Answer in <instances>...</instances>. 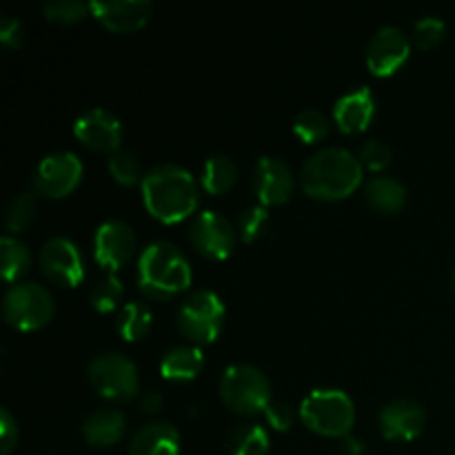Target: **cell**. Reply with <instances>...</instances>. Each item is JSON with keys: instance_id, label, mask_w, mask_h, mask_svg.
Returning <instances> with one entry per match:
<instances>
[{"instance_id": "obj_20", "label": "cell", "mask_w": 455, "mask_h": 455, "mask_svg": "<svg viewBox=\"0 0 455 455\" xmlns=\"http://www.w3.org/2000/svg\"><path fill=\"white\" fill-rule=\"evenodd\" d=\"M127 429L124 413L118 409H98L83 422V435L93 447H111L120 443Z\"/></svg>"}, {"instance_id": "obj_6", "label": "cell", "mask_w": 455, "mask_h": 455, "mask_svg": "<svg viewBox=\"0 0 455 455\" xmlns=\"http://www.w3.org/2000/svg\"><path fill=\"white\" fill-rule=\"evenodd\" d=\"M225 323V305L220 296L209 289L191 293L178 309V329L185 338L198 345H209L218 338Z\"/></svg>"}, {"instance_id": "obj_1", "label": "cell", "mask_w": 455, "mask_h": 455, "mask_svg": "<svg viewBox=\"0 0 455 455\" xmlns=\"http://www.w3.org/2000/svg\"><path fill=\"white\" fill-rule=\"evenodd\" d=\"M142 200L147 212L160 222H180L198 207L196 178L178 164H156L142 178Z\"/></svg>"}, {"instance_id": "obj_3", "label": "cell", "mask_w": 455, "mask_h": 455, "mask_svg": "<svg viewBox=\"0 0 455 455\" xmlns=\"http://www.w3.org/2000/svg\"><path fill=\"white\" fill-rule=\"evenodd\" d=\"M189 260L182 256L176 244L156 240L147 244L138 260V287L147 298L169 300L191 284Z\"/></svg>"}, {"instance_id": "obj_4", "label": "cell", "mask_w": 455, "mask_h": 455, "mask_svg": "<svg viewBox=\"0 0 455 455\" xmlns=\"http://www.w3.org/2000/svg\"><path fill=\"white\" fill-rule=\"evenodd\" d=\"M300 418L315 434L345 438L355 422L354 400L342 389H314L302 400Z\"/></svg>"}, {"instance_id": "obj_14", "label": "cell", "mask_w": 455, "mask_h": 455, "mask_svg": "<svg viewBox=\"0 0 455 455\" xmlns=\"http://www.w3.org/2000/svg\"><path fill=\"white\" fill-rule=\"evenodd\" d=\"M253 191L265 207L287 203L293 194L291 167L274 156H262L253 167Z\"/></svg>"}, {"instance_id": "obj_33", "label": "cell", "mask_w": 455, "mask_h": 455, "mask_svg": "<svg viewBox=\"0 0 455 455\" xmlns=\"http://www.w3.org/2000/svg\"><path fill=\"white\" fill-rule=\"evenodd\" d=\"M447 34V25L435 16H425L413 27V43L420 49H431Z\"/></svg>"}, {"instance_id": "obj_9", "label": "cell", "mask_w": 455, "mask_h": 455, "mask_svg": "<svg viewBox=\"0 0 455 455\" xmlns=\"http://www.w3.org/2000/svg\"><path fill=\"white\" fill-rule=\"evenodd\" d=\"M83 163L71 151H53L44 156L34 172L36 191L47 198H65L78 187Z\"/></svg>"}, {"instance_id": "obj_19", "label": "cell", "mask_w": 455, "mask_h": 455, "mask_svg": "<svg viewBox=\"0 0 455 455\" xmlns=\"http://www.w3.org/2000/svg\"><path fill=\"white\" fill-rule=\"evenodd\" d=\"M129 455H180V434L169 422H149L133 435Z\"/></svg>"}, {"instance_id": "obj_29", "label": "cell", "mask_w": 455, "mask_h": 455, "mask_svg": "<svg viewBox=\"0 0 455 455\" xmlns=\"http://www.w3.org/2000/svg\"><path fill=\"white\" fill-rule=\"evenodd\" d=\"M38 213V200L34 194H18L13 196L12 203L7 204L4 212V227L7 231H22L34 222Z\"/></svg>"}, {"instance_id": "obj_12", "label": "cell", "mask_w": 455, "mask_h": 455, "mask_svg": "<svg viewBox=\"0 0 455 455\" xmlns=\"http://www.w3.org/2000/svg\"><path fill=\"white\" fill-rule=\"evenodd\" d=\"M411 44H409L407 34L400 27L385 25L373 34L367 47V67L373 76L395 74L400 67L407 62Z\"/></svg>"}, {"instance_id": "obj_18", "label": "cell", "mask_w": 455, "mask_h": 455, "mask_svg": "<svg viewBox=\"0 0 455 455\" xmlns=\"http://www.w3.org/2000/svg\"><path fill=\"white\" fill-rule=\"evenodd\" d=\"M373 116H376V98H373L371 89L364 87V84L338 98L336 107H333V118H336L338 129L345 133L364 132Z\"/></svg>"}, {"instance_id": "obj_28", "label": "cell", "mask_w": 455, "mask_h": 455, "mask_svg": "<svg viewBox=\"0 0 455 455\" xmlns=\"http://www.w3.org/2000/svg\"><path fill=\"white\" fill-rule=\"evenodd\" d=\"M107 167H109L111 178H114L118 185L124 187H132L136 182H142V167H140V160L133 151L123 149L120 147L118 151L109 154V160H107Z\"/></svg>"}, {"instance_id": "obj_37", "label": "cell", "mask_w": 455, "mask_h": 455, "mask_svg": "<svg viewBox=\"0 0 455 455\" xmlns=\"http://www.w3.org/2000/svg\"><path fill=\"white\" fill-rule=\"evenodd\" d=\"M265 416L267 422H269L275 431H289L293 427V420H296L293 409L284 403H271L269 407H267Z\"/></svg>"}, {"instance_id": "obj_23", "label": "cell", "mask_w": 455, "mask_h": 455, "mask_svg": "<svg viewBox=\"0 0 455 455\" xmlns=\"http://www.w3.org/2000/svg\"><path fill=\"white\" fill-rule=\"evenodd\" d=\"M238 180V167L234 160L225 154L209 156L203 169V185L209 194L220 196L227 194Z\"/></svg>"}, {"instance_id": "obj_39", "label": "cell", "mask_w": 455, "mask_h": 455, "mask_svg": "<svg viewBox=\"0 0 455 455\" xmlns=\"http://www.w3.org/2000/svg\"><path fill=\"white\" fill-rule=\"evenodd\" d=\"M342 455H363L364 453V444L363 440L354 438V435H345L340 444Z\"/></svg>"}, {"instance_id": "obj_7", "label": "cell", "mask_w": 455, "mask_h": 455, "mask_svg": "<svg viewBox=\"0 0 455 455\" xmlns=\"http://www.w3.org/2000/svg\"><path fill=\"white\" fill-rule=\"evenodd\" d=\"M53 296L36 283H18L4 293L3 315L7 324L20 331H36L53 315Z\"/></svg>"}, {"instance_id": "obj_30", "label": "cell", "mask_w": 455, "mask_h": 455, "mask_svg": "<svg viewBox=\"0 0 455 455\" xmlns=\"http://www.w3.org/2000/svg\"><path fill=\"white\" fill-rule=\"evenodd\" d=\"M293 133L302 142H318L327 138L329 133V118L318 109H305L293 120Z\"/></svg>"}, {"instance_id": "obj_27", "label": "cell", "mask_w": 455, "mask_h": 455, "mask_svg": "<svg viewBox=\"0 0 455 455\" xmlns=\"http://www.w3.org/2000/svg\"><path fill=\"white\" fill-rule=\"evenodd\" d=\"M123 296V283H120L118 275H116L114 271H109L105 278H100L92 287V291H89V302H92V307L98 314H109V311H114L116 307L120 305Z\"/></svg>"}, {"instance_id": "obj_35", "label": "cell", "mask_w": 455, "mask_h": 455, "mask_svg": "<svg viewBox=\"0 0 455 455\" xmlns=\"http://www.w3.org/2000/svg\"><path fill=\"white\" fill-rule=\"evenodd\" d=\"M18 438V422L13 420L7 409H0V455H9L16 449Z\"/></svg>"}, {"instance_id": "obj_17", "label": "cell", "mask_w": 455, "mask_h": 455, "mask_svg": "<svg viewBox=\"0 0 455 455\" xmlns=\"http://www.w3.org/2000/svg\"><path fill=\"white\" fill-rule=\"evenodd\" d=\"M382 435L387 440H398V443H409L418 438L427 425V413L420 403L409 398H398L394 403L385 404L378 416Z\"/></svg>"}, {"instance_id": "obj_22", "label": "cell", "mask_w": 455, "mask_h": 455, "mask_svg": "<svg viewBox=\"0 0 455 455\" xmlns=\"http://www.w3.org/2000/svg\"><path fill=\"white\" fill-rule=\"evenodd\" d=\"M367 203L380 213H398L407 203V189L400 180L389 176L369 178L364 185Z\"/></svg>"}, {"instance_id": "obj_38", "label": "cell", "mask_w": 455, "mask_h": 455, "mask_svg": "<svg viewBox=\"0 0 455 455\" xmlns=\"http://www.w3.org/2000/svg\"><path fill=\"white\" fill-rule=\"evenodd\" d=\"M163 404H164V398H163V394H160V391L149 389V391H145V394L140 395V409L145 413L160 411V409H163Z\"/></svg>"}, {"instance_id": "obj_10", "label": "cell", "mask_w": 455, "mask_h": 455, "mask_svg": "<svg viewBox=\"0 0 455 455\" xmlns=\"http://www.w3.org/2000/svg\"><path fill=\"white\" fill-rule=\"evenodd\" d=\"M40 269L49 280L62 284V287H76L84 278L83 256L78 247L65 235H53L40 249Z\"/></svg>"}, {"instance_id": "obj_8", "label": "cell", "mask_w": 455, "mask_h": 455, "mask_svg": "<svg viewBox=\"0 0 455 455\" xmlns=\"http://www.w3.org/2000/svg\"><path fill=\"white\" fill-rule=\"evenodd\" d=\"M89 382L98 391L100 398L116 400H132L138 395V371L136 364L123 354H100L89 364Z\"/></svg>"}, {"instance_id": "obj_36", "label": "cell", "mask_w": 455, "mask_h": 455, "mask_svg": "<svg viewBox=\"0 0 455 455\" xmlns=\"http://www.w3.org/2000/svg\"><path fill=\"white\" fill-rule=\"evenodd\" d=\"M0 43L9 49L22 47V43H25V29H22V22L18 18H0Z\"/></svg>"}, {"instance_id": "obj_16", "label": "cell", "mask_w": 455, "mask_h": 455, "mask_svg": "<svg viewBox=\"0 0 455 455\" xmlns=\"http://www.w3.org/2000/svg\"><path fill=\"white\" fill-rule=\"evenodd\" d=\"M89 12L111 31H138L151 20L154 4L149 0H93Z\"/></svg>"}, {"instance_id": "obj_13", "label": "cell", "mask_w": 455, "mask_h": 455, "mask_svg": "<svg viewBox=\"0 0 455 455\" xmlns=\"http://www.w3.org/2000/svg\"><path fill=\"white\" fill-rule=\"evenodd\" d=\"M136 251V234L123 220H107L98 227L93 238V256L98 265L109 267V271H118L127 265Z\"/></svg>"}, {"instance_id": "obj_40", "label": "cell", "mask_w": 455, "mask_h": 455, "mask_svg": "<svg viewBox=\"0 0 455 455\" xmlns=\"http://www.w3.org/2000/svg\"><path fill=\"white\" fill-rule=\"evenodd\" d=\"M451 284H453V291H455V267H453V274H451Z\"/></svg>"}, {"instance_id": "obj_21", "label": "cell", "mask_w": 455, "mask_h": 455, "mask_svg": "<svg viewBox=\"0 0 455 455\" xmlns=\"http://www.w3.org/2000/svg\"><path fill=\"white\" fill-rule=\"evenodd\" d=\"M204 367V355L200 347H173L164 354L160 363V373L164 380L187 382L194 380Z\"/></svg>"}, {"instance_id": "obj_15", "label": "cell", "mask_w": 455, "mask_h": 455, "mask_svg": "<svg viewBox=\"0 0 455 455\" xmlns=\"http://www.w3.org/2000/svg\"><path fill=\"white\" fill-rule=\"evenodd\" d=\"M74 136L89 149L114 154L123 142V124L111 111L89 109L74 123Z\"/></svg>"}, {"instance_id": "obj_24", "label": "cell", "mask_w": 455, "mask_h": 455, "mask_svg": "<svg viewBox=\"0 0 455 455\" xmlns=\"http://www.w3.org/2000/svg\"><path fill=\"white\" fill-rule=\"evenodd\" d=\"M151 323H154V314H151L149 305L140 300H133L127 302V305L120 309L116 327H118V333L124 340L136 342L149 333Z\"/></svg>"}, {"instance_id": "obj_26", "label": "cell", "mask_w": 455, "mask_h": 455, "mask_svg": "<svg viewBox=\"0 0 455 455\" xmlns=\"http://www.w3.org/2000/svg\"><path fill=\"white\" fill-rule=\"evenodd\" d=\"M231 455H267L269 451V434L260 425H240L231 434Z\"/></svg>"}, {"instance_id": "obj_2", "label": "cell", "mask_w": 455, "mask_h": 455, "mask_svg": "<svg viewBox=\"0 0 455 455\" xmlns=\"http://www.w3.org/2000/svg\"><path fill=\"white\" fill-rule=\"evenodd\" d=\"M302 191L315 200H342L363 180V164L342 147L315 151L302 167Z\"/></svg>"}, {"instance_id": "obj_11", "label": "cell", "mask_w": 455, "mask_h": 455, "mask_svg": "<svg viewBox=\"0 0 455 455\" xmlns=\"http://www.w3.org/2000/svg\"><path fill=\"white\" fill-rule=\"evenodd\" d=\"M191 243L200 256L209 260H225L235 247V231L225 216L216 212H203L191 222Z\"/></svg>"}, {"instance_id": "obj_31", "label": "cell", "mask_w": 455, "mask_h": 455, "mask_svg": "<svg viewBox=\"0 0 455 455\" xmlns=\"http://www.w3.org/2000/svg\"><path fill=\"white\" fill-rule=\"evenodd\" d=\"M267 229H269V212L265 209V204L249 207L240 213L238 234L243 243H256L267 234Z\"/></svg>"}, {"instance_id": "obj_34", "label": "cell", "mask_w": 455, "mask_h": 455, "mask_svg": "<svg viewBox=\"0 0 455 455\" xmlns=\"http://www.w3.org/2000/svg\"><path fill=\"white\" fill-rule=\"evenodd\" d=\"M391 158H394V149L382 140L364 142L358 156L363 169H369V172H382L385 167H389Z\"/></svg>"}, {"instance_id": "obj_32", "label": "cell", "mask_w": 455, "mask_h": 455, "mask_svg": "<svg viewBox=\"0 0 455 455\" xmlns=\"http://www.w3.org/2000/svg\"><path fill=\"white\" fill-rule=\"evenodd\" d=\"M44 18L49 22H60V25H71V22H78L80 18L87 16L89 4L83 0H53L43 7Z\"/></svg>"}, {"instance_id": "obj_25", "label": "cell", "mask_w": 455, "mask_h": 455, "mask_svg": "<svg viewBox=\"0 0 455 455\" xmlns=\"http://www.w3.org/2000/svg\"><path fill=\"white\" fill-rule=\"evenodd\" d=\"M0 260H3V278L7 283H13L29 269L31 253L25 243H20L13 235H3V240H0Z\"/></svg>"}, {"instance_id": "obj_5", "label": "cell", "mask_w": 455, "mask_h": 455, "mask_svg": "<svg viewBox=\"0 0 455 455\" xmlns=\"http://www.w3.org/2000/svg\"><path fill=\"white\" fill-rule=\"evenodd\" d=\"M222 403L240 416H256L267 411L271 400V385L265 373L253 364H231L220 378Z\"/></svg>"}]
</instances>
